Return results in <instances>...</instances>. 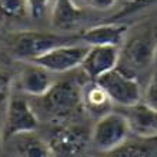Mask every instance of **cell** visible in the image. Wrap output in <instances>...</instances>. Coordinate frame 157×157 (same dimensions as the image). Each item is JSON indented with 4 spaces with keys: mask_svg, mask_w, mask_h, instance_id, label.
<instances>
[{
    "mask_svg": "<svg viewBox=\"0 0 157 157\" xmlns=\"http://www.w3.org/2000/svg\"><path fill=\"white\" fill-rule=\"evenodd\" d=\"M157 57V25L146 23L127 33L120 46L117 69L137 78L149 71Z\"/></svg>",
    "mask_w": 157,
    "mask_h": 157,
    "instance_id": "obj_1",
    "label": "cell"
},
{
    "mask_svg": "<svg viewBox=\"0 0 157 157\" xmlns=\"http://www.w3.org/2000/svg\"><path fill=\"white\" fill-rule=\"evenodd\" d=\"M82 90L83 84L77 80L66 78L56 82L44 96L34 99V101L39 103L43 117L49 120H63L78 113L83 107Z\"/></svg>",
    "mask_w": 157,
    "mask_h": 157,
    "instance_id": "obj_2",
    "label": "cell"
},
{
    "mask_svg": "<svg viewBox=\"0 0 157 157\" xmlns=\"http://www.w3.org/2000/svg\"><path fill=\"white\" fill-rule=\"evenodd\" d=\"M80 36H67V34L37 32V30H26L13 34L9 41L10 52L14 57L23 62H33L50 50L60 46L78 43Z\"/></svg>",
    "mask_w": 157,
    "mask_h": 157,
    "instance_id": "obj_3",
    "label": "cell"
},
{
    "mask_svg": "<svg viewBox=\"0 0 157 157\" xmlns=\"http://www.w3.org/2000/svg\"><path fill=\"white\" fill-rule=\"evenodd\" d=\"M132 134L127 117L123 113L110 112L100 117L91 132V143L101 153H110L119 149Z\"/></svg>",
    "mask_w": 157,
    "mask_h": 157,
    "instance_id": "obj_4",
    "label": "cell"
},
{
    "mask_svg": "<svg viewBox=\"0 0 157 157\" xmlns=\"http://www.w3.org/2000/svg\"><path fill=\"white\" fill-rule=\"evenodd\" d=\"M96 83L107 93L112 103H116L124 109L139 104L143 97L140 82L123 73L117 67L99 77Z\"/></svg>",
    "mask_w": 157,
    "mask_h": 157,
    "instance_id": "obj_5",
    "label": "cell"
},
{
    "mask_svg": "<svg viewBox=\"0 0 157 157\" xmlns=\"http://www.w3.org/2000/svg\"><path fill=\"white\" fill-rule=\"evenodd\" d=\"M39 127V117L30 100L23 94H12L6 106V134L17 137L34 133Z\"/></svg>",
    "mask_w": 157,
    "mask_h": 157,
    "instance_id": "obj_6",
    "label": "cell"
},
{
    "mask_svg": "<svg viewBox=\"0 0 157 157\" xmlns=\"http://www.w3.org/2000/svg\"><path fill=\"white\" fill-rule=\"evenodd\" d=\"M87 50H89V46L78 41V43H73V44L56 47L40 57L34 59L30 63H34V64L43 67L44 70L50 71L52 75L67 73V71H71L82 66Z\"/></svg>",
    "mask_w": 157,
    "mask_h": 157,
    "instance_id": "obj_7",
    "label": "cell"
},
{
    "mask_svg": "<svg viewBox=\"0 0 157 157\" xmlns=\"http://www.w3.org/2000/svg\"><path fill=\"white\" fill-rule=\"evenodd\" d=\"M120 49L114 46H89L80 67L90 82H96L103 75L116 69Z\"/></svg>",
    "mask_w": 157,
    "mask_h": 157,
    "instance_id": "obj_8",
    "label": "cell"
},
{
    "mask_svg": "<svg viewBox=\"0 0 157 157\" xmlns=\"http://www.w3.org/2000/svg\"><path fill=\"white\" fill-rule=\"evenodd\" d=\"M54 83L56 80L53 78V75L50 71L30 62H27V64L21 69L19 78H17L19 90L23 94L30 96L33 99L44 96Z\"/></svg>",
    "mask_w": 157,
    "mask_h": 157,
    "instance_id": "obj_9",
    "label": "cell"
},
{
    "mask_svg": "<svg viewBox=\"0 0 157 157\" xmlns=\"http://www.w3.org/2000/svg\"><path fill=\"white\" fill-rule=\"evenodd\" d=\"M128 33V26L124 23H100L91 26L80 34L82 43L87 46H114L119 47L123 44Z\"/></svg>",
    "mask_w": 157,
    "mask_h": 157,
    "instance_id": "obj_10",
    "label": "cell"
},
{
    "mask_svg": "<svg viewBox=\"0 0 157 157\" xmlns=\"http://www.w3.org/2000/svg\"><path fill=\"white\" fill-rule=\"evenodd\" d=\"M86 17V10L80 7L76 0H52L50 23L54 29L69 33L77 29L83 19Z\"/></svg>",
    "mask_w": 157,
    "mask_h": 157,
    "instance_id": "obj_11",
    "label": "cell"
},
{
    "mask_svg": "<svg viewBox=\"0 0 157 157\" xmlns=\"http://www.w3.org/2000/svg\"><path fill=\"white\" fill-rule=\"evenodd\" d=\"M127 117L130 132L137 139H154L157 137V110L140 101L127 109L124 114Z\"/></svg>",
    "mask_w": 157,
    "mask_h": 157,
    "instance_id": "obj_12",
    "label": "cell"
},
{
    "mask_svg": "<svg viewBox=\"0 0 157 157\" xmlns=\"http://www.w3.org/2000/svg\"><path fill=\"white\" fill-rule=\"evenodd\" d=\"M87 136L80 127L63 126L50 133V147L64 154H76L86 146Z\"/></svg>",
    "mask_w": 157,
    "mask_h": 157,
    "instance_id": "obj_13",
    "label": "cell"
},
{
    "mask_svg": "<svg viewBox=\"0 0 157 157\" xmlns=\"http://www.w3.org/2000/svg\"><path fill=\"white\" fill-rule=\"evenodd\" d=\"M82 103L83 107L90 113L91 116L103 117L110 113L112 101L109 99L107 93L101 89L96 82H90L83 84L82 90Z\"/></svg>",
    "mask_w": 157,
    "mask_h": 157,
    "instance_id": "obj_14",
    "label": "cell"
},
{
    "mask_svg": "<svg viewBox=\"0 0 157 157\" xmlns=\"http://www.w3.org/2000/svg\"><path fill=\"white\" fill-rule=\"evenodd\" d=\"M104 157H157V137L126 141Z\"/></svg>",
    "mask_w": 157,
    "mask_h": 157,
    "instance_id": "obj_15",
    "label": "cell"
},
{
    "mask_svg": "<svg viewBox=\"0 0 157 157\" xmlns=\"http://www.w3.org/2000/svg\"><path fill=\"white\" fill-rule=\"evenodd\" d=\"M21 140L17 143L19 157H53V150L47 141L30 134H23Z\"/></svg>",
    "mask_w": 157,
    "mask_h": 157,
    "instance_id": "obj_16",
    "label": "cell"
},
{
    "mask_svg": "<svg viewBox=\"0 0 157 157\" xmlns=\"http://www.w3.org/2000/svg\"><path fill=\"white\" fill-rule=\"evenodd\" d=\"M30 16L27 0H0V17L7 20H20Z\"/></svg>",
    "mask_w": 157,
    "mask_h": 157,
    "instance_id": "obj_17",
    "label": "cell"
},
{
    "mask_svg": "<svg viewBox=\"0 0 157 157\" xmlns=\"http://www.w3.org/2000/svg\"><path fill=\"white\" fill-rule=\"evenodd\" d=\"M154 4H157V0H128L116 14L107 17L104 21H109V23H121V20H124V19H127L130 16H134V14L151 7Z\"/></svg>",
    "mask_w": 157,
    "mask_h": 157,
    "instance_id": "obj_18",
    "label": "cell"
},
{
    "mask_svg": "<svg viewBox=\"0 0 157 157\" xmlns=\"http://www.w3.org/2000/svg\"><path fill=\"white\" fill-rule=\"evenodd\" d=\"M141 101L144 104H147L149 107L157 110V71L150 78L149 84H147L144 93H143Z\"/></svg>",
    "mask_w": 157,
    "mask_h": 157,
    "instance_id": "obj_19",
    "label": "cell"
},
{
    "mask_svg": "<svg viewBox=\"0 0 157 157\" xmlns=\"http://www.w3.org/2000/svg\"><path fill=\"white\" fill-rule=\"evenodd\" d=\"M29 2V10H30V16L37 19L44 14L46 9L49 6V3L52 0H27Z\"/></svg>",
    "mask_w": 157,
    "mask_h": 157,
    "instance_id": "obj_20",
    "label": "cell"
},
{
    "mask_svg": "<svg viewBox=\"0 0 157 157\" xmlns=\"http://www.w3.org/2000/svg\"><path fill=\"white\" fill-rule=\"evenodd\" d=\"M83 3H86V6L99 10V12H106L110 10L117 4V0H82Z\"/></svg>",
    "mask_w": 157,
    "mask_h": 157,
    "instance_id": "obj_21",
    "label": "cell"
},
{
    "mask_svg": "<svg viewBox=\"0 0 157 157\" xmlns=\"http://www.w3.org/2000/svg\"><path fill=\"white\" fill-rule=\"evenodd\" d=\"M10 87H12V77H10V75L4 73V71H0V101L9 99Z\"/></svg>",
    "mask_w": 157,
    "mask_h": 157,
    "instance_id": "obj_22",
    "label": "cell"
}]
</instances>
